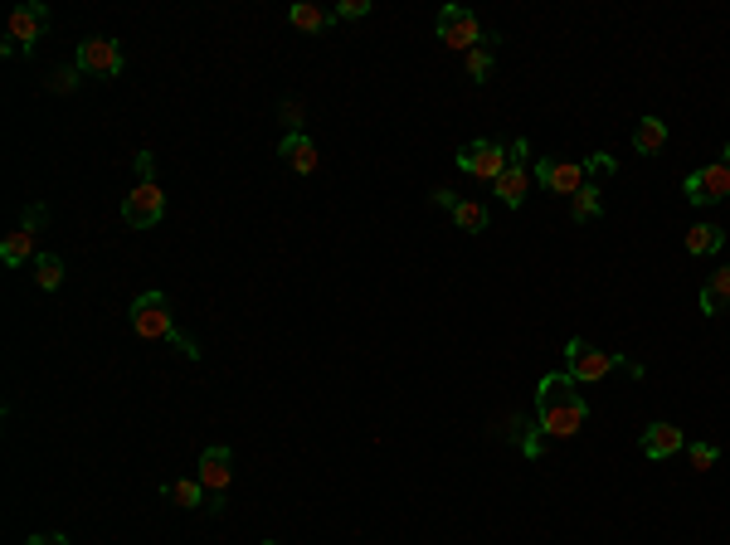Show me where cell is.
<instances>
[{"mask_svg":"<svg viewBox=\"0 0 730 545\" xmlns=\"http://www.w3.org/2000/svg\"><path fill=\"white\" fill-rule=\"evenodd\" d=\"M536 181L555 190V195H580L584 185H589V171H584V161H565V156H541L536 161Z\"/></svg>","mask_w":730,"mask_h":545,"instance_id":"cell-9","label":"cell"},{"mask_svg":"<svg viewBox=\"0 0 730 545\" xmlns=\"http://www.w3.org/2000/svg\"><path fill=\"white\" fill-rule=\"evenodd\" d=\"M492 64H497L492 44H477L473 54H468V78H473V83H487V78H492Z\"/></svg>","mask_w":730,"mask_h":545,"instance_id":"cell-24","label":"cell"},{"mask_svg":"<svg viewBox=\"0 0 730 545\" xmlns=\"http://www.w3.org/2000/svg\"><path fill=\"white\" fill-rule=\"evenodd\" d=\"M44 219H49V210H44V205H30V210H25V224H20V229L39 234V229H44Z\"/></svg>","mask_w":730,"mask_h":545,"instance_id":"cell-30","label":"cell"},{"mask_svg":"<svg viewBox=\"0 0 730 545\" xmlns=\"http://www.w3.org/2000/svg\"><path fill=\"white\" fill-rule=\"evenodd\" d=\"M49 88H54V93H73V88H78V69H54L49 73Z\"/></svg>","mask_w":730,"mask_h":545,"instance_id":"cell-27","label":"cell"},{"mask_svg":"<svg viewBox=\"0 0 730 545\" xmlns=\"http://www.w3.org/2000/svg\"><path fill=\"white\" fill-rule=\"evenodd\" d=\"M278 156L288 161V171H297V176H312V171L322 166V156H317V142H312L307 132H288V137H283V146H278Z\"/></svg>","mask_w":730,"mask_h":545,"instance_id":"cell-13","label":"cell"},{"mask_svg":"<svg viewBox=\"0 0 730 545\" xmlns=\"http://www.w3.org/2000/svg\"><path fill=\"white\" fill-rule=\"evenodd\" d=\"M166 215V195H161V185H137L127 200H122V219L132 224V229H151V224H161Z\"/></svg>","mask_w":730,"mask_h":545,"instance_id":"cell-11","label":"cell"},{"mask_svg":"<svg viewBox=\"0 0 730 545\" xmlns=\"http://www.w3.org/2000/svg\"><path fill=\"white\" fill-rule=\"evenodd\" d=\"M127 317H132V331H137L142 341H171V346H176L181 356H190V361L200 356V351H195V341H190V336L176 327L166 292H156V288H151V292H137V297H132V307H127Z\"/></svg>","mask_w":730,"mask_h":545,"instance_id":"cell-2","label":"cell"},{"mask_svg":"<svg viewBox=\"0 0 730 545\" xmlns=\"http://www.w3.org/2000/svg\"><path fill=\"white\" fill-rule=\"evenodd\" d=\"M638 448H643L648 458H672V453H682V448H687V438H682V429H677V424L657 419V424H648V429H643Z\"/></svg>","mask_w":730,"mask_h":545,"instance_id":"cell-14","label":"cell"},{"mask_svg":"<svg viewBox=\"0 0 730 545\" xmlns=\"http://www.w3.org/2000/svg\"><path fill=\"white\" fill-rule=\"evenodd\" d=\"M263 545H278V541H263Z\"/></svg>","mask_w":730,"mask_h":545,"instance_id":"cell-33","label":"cell"},{"mask_svg":"<svg viewBox=\"0 0 730 545\" xmlns=\"http://www.w3.org/2000/svg\"><path fill=\"white\" fill-rule=\"evenodd\" d=\"M682 195L692 205H721L730 195V161H711V166H696L692 176L682 181Z\"/></svg>","mask_w":730,"mask_h":545,"instance_id":"cell-7","label":"cell"},{"mask_svg":"<svg viewBox=\"0 0 730 545\" xmlns=\"http://www.w3.org/2000/svg\"><path fill=\"white\" fill-rule=\"evenodd\" d=\"M25 545H69V536H30Z\"/></svg>","mask_w":730,"mask_h":545,"instance_id":"cell-32","label":"cell"},{"mask_svg":"<svg viewBox=\"0 0 730 545\" xmlns=\"http://www.w3.org/2000/svg\"><path fill=\"white\" fill-rule=\"evenodd\" d=\"M584 419H589V400L570 375H546L536 385V424L550 438H575L584 429Z\"/></svg>","mask_w":730,"mask_h":545,"instance_id":"cell-1","label":"cell"},{"mask_svg":"<svg viewBox=\"0 0 730 545\" xmlns=\"http://www.w3.org/2000/svg\"><path fill=\"white\" fill-rule=\"evenodd\" d=\"M30 254H35V234H30V229L5 234V244H0V263H5V268H20Z\"/></svg>","mask_w":730,"mask_h":545,"instance_id":"cell-21","label":"cell"},{"mask_svg":"<svg viewBox=\"0 0 730 545\" xmlns=\"http://www.w3.org/2000/svg\"><path fill=\"white\" fill-rule=\"evenodd\" d=\"M78 73L117 78V73H122V49H117V39H108V35L78 39Z\"/></svg>","mask_w":730,"mask_h":545,"instance_id":"cell-8","label":"cell"},{"mask_svg":"<svg viewBox=\"0 0 730 545\" xmlns=\"http://www.w3.org/2000/svg\"><path fill=\"white\" fill-rule=\"evenodd\" d=\"M716 458H721V448H716V443H692V468H696V473L716 468Z\"/></svg>","mask_w":730,"mask_h":545,"instance_id":"cell-25","label":"cell"},{"mask_svg":"<svg viewBox=\"0 0 730 545\" xmlns=\"http://www.w3.org/2000/svg\"><path fill=\"white\" fill-rule=\"evenodd\" d=\"M565 365H570L565 375H570L575 385H589V380H604L614 365H628V361H623L619 351H594L589 341L570 336V341H565ZM628 370H633V375H643V365H628Z\"/></svg>","mask_w":730,"mask_h":545,"instance_id":"cell-3","label":"cell"},{"mask_svg":"<svg viewBox=\"0 0 730 545\" xmlns=\"http://www.w3.org/2000/svg\"><path fill=\"white\" fill-rule=\"evenodd\" d=\"M448 215H453V224H458L463 234H482V229L492 224V215H487V205H477V200H458V205H453Z\"/></svg>","mask_w":730,"mask_h":545,"instance_id":"cell-20","label":"cell"},{"mask_svg":"<svg viewBox=\"0 0 730 545\" xmlns=\"http://www.w3.org/2000/svg\"><path fill=\"white\" fill-rule=\"evenodd\" d=\"M730 307V268H716L706 283H701V312L706 317H721Z\"/></svg>","mask_w":730,"mask_h":545,"instance_id":"cell-16","label":"cell"},{"mask_svg":"<svg viewBox=\"0 0 730 545\" xmlns=\"http://www.w3.org/2000/svg\"><path fill=\"white\" fill-rule=\"evenodd\" d=\"M288 20L302 30V35H322V30L336 25V10H322V5H312V0H297L288 10Z\"/></svg>","mask_w":730,"mask_h":545,"instance_id":"cell-15","label":"cell"},{"mask_svg":"<svg viewBox=\"0 0 730 545\" xmlns=\"http://www.w3.org/2000/svg\"><path fill=\"white\" fill-rule=\"evenodd\" d=\"M283 122H288V132H302V122H307V117H302L297 103H283Z\"/></svg>","mask_w":730,"mask_h":545,"instance_id":"cell-31","label":"cell"},{"mask_svg":"<svg viewBox=\"0 0 730 545\" xmlns=\"http://www.w3.org/2000/svg\"><path fill=\"white\" fill-rule=\"evenodd\" d=\"M667 146V122L662 117H643L638 127H633V151L638 156H657Z\"/></svg>","mask_w":730,"mask_h":545,"instance_id":"cell-18","label":"cell"},{"mask_svg":"<svg viewBox=\"0 0 730 545\" xmlns=\"http://www.w3.org/2000/svg\"><path fill=\"white\" fill-rule=\"evenodd\" d=\"M458 166L473 176V181H492L497 185V176L511 166V151L502 142H487V137H477V142H468L463 151H458Z\"/></svg>","mask_w":730,"mask_h":545,"instance_id":"cell-5","label":"cell"},{"mask_svg":"<svg viewBox=\"0 0 730 545\" xmlns=\"http://www.w3.org/2000/svg\"><path fill=\"white\" fill-rule=\"evenodd\" d=\"M5 30H10V39H15V49H25V54H30L39 39H44V30H49V10H44L39 0H30V5H15Z\"/></svg>","mask_w":730,"mask_h":545,"instance_id":"cell-12","label":"cell"},{"mask_svg":"<svg viewBox=\"0 0 730 545\" xmlns=\"http://www.w3.org/2000/svg\"><path fill=\"white\" fill-rule=\"evenodd\" d=\"M438 39L448 44V49H463V54H473L477 44H492L497 49V30H487L482 20H477L473 10H458V5H448V10H438Z\"/></svg>","mask_w":730,"mask_h":545,"instance_id":"cell-4","label":"cell"},{"mask_svg":"<svg viewBox=\"0 0 730 545\" xmlns=\"http://www.w3.org/2000/svg\"><path fill=\"white\" fill-rule=\"evenodd\" d=\"M526 142H511V166L497 176V200L507 205V210H521L526 205V195H531V166H526Z\"/></svg>","mask_w":730,"mask_h":545,"instance_id":"cell-10","label":"cell"},{"mask_svg":"<svg viewBox=\"0 0 730 545\" xmlns=\"http://www.w3.org/2000/svg\"><path fill=\"white\" fill-rule=\"evenodd\" d=\"M35 283L44 292H54L64 283V258L59 254H35Z\"/></svg>","mask_w":730,"mask_h":545,"instance_id":"cell-23","label":"cell"},{"mask_svg":"<svg viewBox=\"0 0 730 545\" xmlns=\"http://www.w3.org/2000/svg\"><path fill=\"white\" fill-rule=\"evenodd\" d=\"M721 244H726V229H721V224H692V229H687V254L692 258L721 254Z\"/></svg>","mask_w":730,"mask_h":545,"instance_id":"cell-17","label":"cell"},{"mask_svg":"<svg viewBox=\"0 0 730 545\" xmlns=\"http://www.w3.org/2000/svg\"><path fill=\"white\" fill-rule=\"evenodd\" d=\"M166 497H171L176 507H185V511L210 507V492H205V482H200V477H181V482H171V487H166Z\"/></svg>","mask_w":730,"mask_h":545,"instance_id":"cell-19","label":"cell"},{"mask_svg":"<svg viewBox=\"0 0 730 545\" xmlns=\"http://www.w3.org/2000/svg\"><path fill=\"white\" fill-rule=\"evenodd\" d=\"M195 477H200L205 492H210V511H224V492H229V482H234V453H229L224 443H210V448L200 453Z\"/></svg>","mask_w":730,"mask_h":545,"instance_id":"cell-6","label":"cell"},{"mask_svg":"<svg viewBox=\"0 0 730 545\" xmlns=\"http://www.w3.org/2000/svg\"><path fill=\"white\" fill-rule=\"evenodd\" d=\"M584 171H589V176H609V171H619V166H614V156H609V151H594V156L584 161Z\"/></svg>","mask_w":730,"mask_h":545,"instance_id":"cell-28","label":"cell"},{"mask_svg":"<svg viewBox=\"0 0 730 545\" xmlns=\"http://www.w3.org/2000/svg\"><path fill=\"white\" fill-rule=\"evenodd\" d=\"M365 15H370V0H341L336 5V25L341 20H365Z\"/></svg>","mask_w":730,"mask_h":545,"instance_id":"cell-26","label":"cell"},{"mask_svg":"<svg viewBox=\"0 0 730 545\" xmlns=\"http://www.w3.org/2000/svg\"><path fill=\"white\" fill-rule=\"evenodd\" d=\"M599 215H604V195H599V185H584L580 195L570 200V219L575 224H594Z\"/></svg>","mask_w":730,"mask_h":545,"instance_id":"cell-22","label":"cell"},{"mask_svg":"<svg viewBox=\"0 0 730 545\" xmlns=\"http://www.w3.org/2000/svg\"><path fill=\"white\" fill-rule=\"evenodd\" d=\"M137 176H142V185L156 181V156L151 151H137Z\"/></svg>","mask_w":730,"mask_h":545,"instance_id":"cell-29","label":"cell"}]
</instances>
